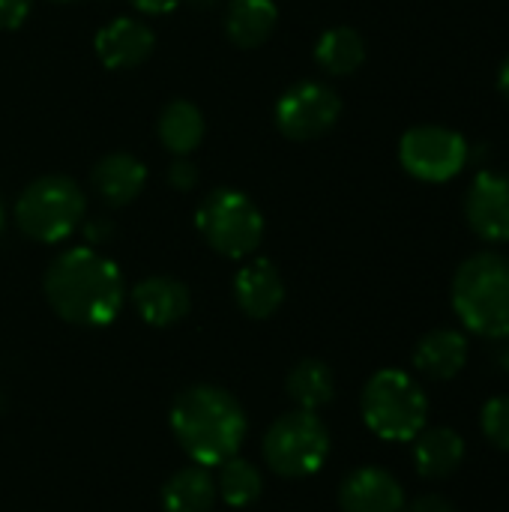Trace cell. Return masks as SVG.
<instances>
[{
  "instance_id": "1",
  "label": "cell",
  "mask_w": 509,
  "mask_h": 512,
  "mask_svg": "<svg viewBox=\"0 0 509 512\" xmlns=\"http://www.w3.org/2000/svg\"><path fill=\"white\" fill-rule=\"evenodd\" d=\"M45 300L75 327H105L123 306V276L111 258L90 246L54 258L45 273Z\"/></svg>"
},
{
  "instance_id": "2",
  "label": "cell",
  "mask_w": 509,
  "mask_h": 512,
  "mask_svg": "<svg viewBox=\"0 0 509 512\" xmlns=\"http://www.w3.org/2000/svg\"><path fill=\"white\" fill-rule=\"evenodd\" d=\"M171 429L195 465L219 468L240 450L246 438V414L228 390L198 384L177 396L171 408Z\"/></svg>"
},
{
  "instance_id": "3",
  "label": "cell",
  "mask_w": 509,
  "mask_h": 512,
  "mask_svg": "<svg viewBox=\"0 0 509 512\" xmlns=\"http://www.w3.org/2000/svg\"><path fill=\"white\" fill-rule=\"evenodd\" d=\"M453 309L459 321L486 339L509 336V258L477 252L453 276Z\"/></svg>"
},
{
  "instance_id": "4",
  "label": "cell",
  "mask_w": 509,
  "mask_h": 512,
  "mask_svg": "<svg viewBox=\"0 0 509 512\" xmlns=\"http://www.w3.org/2000/svg\"><path fill=\"white\" fill-rule=\"evenodd\" d=\"M363 420L384 441H414L429 417L423 387L402 369H381L363 387Z\"/></svg>"
},
{
  "instance_id": "5",
  "label": "cell",
  "mask_w": 509,
  "mask_h": 512,
  "mask_svg": "<svg viewBox=\"0 0 509 512\" xmlns=\"http://www.w3.org/2000/svg\"><path fill=\"white\" fill-rule=\"evenodd\" d=\"M84 192L66 174L36 177L15 204L18 228L36 243H60L84 222Z\"/></svg>"
},
{
  "instance_id": "6",
  "label": "cell",
  "mask_w": 509,
  "mask_h": 512,
  "mask_svg": "<svg viewBox=\"0 0 509 512\" xmlns=\"http://www.w3.org/2000/svg\"><path fill=\"white\" fill-rule=\"evenodd\" d=\"M198 234L225 258H246L261 246L264 216L240 189H213L195 213Z\"/></svg>"
},
{
  "instance_id": "7",
  "label": "cell",
  "mask_w": 509,
  "mask_h": 512,
  "mask_svg": "<svg viewBox=\"0 0 509 512\" xmlns=\"http://www.w3.org/2000/svg\"><path fill=\"white\" fill-rule=\"evenodd\" d=\"M330 456V432L315 411L282 414L264 435V462L279 477H309L324 468Z\"/></svg>"
},
{
  "instance_id": "8",
  "label": "cell",
  "mask_w": 509,
  "mask_h": 512,
  "mask_svg": "<svg viewBox=\"0 0 509 512\" xmlns=\"http://www.w3.org/2000/svg\"><path fill=\"white\" fill-rule=\"evenodd\" d=\"M468 138L450 126L420 123L399 138V162L420 183H447L468 165Z\"/></svg>"
},
{
  "instance_id": "9",
  "label": "cell",
  "mask_w": 509,
  "mask_h": 512,
  "mask_svg": "<svg viewBox=\"0 0 509 512\" xmlns=\"http://www.w3.org/2000/svg\"><path fill=\"white\" fill-rule=\"evenodd\" d=\"M342 117L339 93L324 81H297L276 102V126L291 141L327 135Z\"/></svg>"
},
{
  "instance_id": "10",
  "label": "cell",
  "mask_w": 509,
  "mask_h": 512,
  "mask_svg": "<svg viewBox=\"0 0 509 512\" xmlns=\"http://www.w3.org/2000/svg\"><path fill=\"white\" fill-rule=\"evenodd\" d=\"M465 219L486 243H509V171H480L465 195Z\"/></svg>"
},
{
  "instance_id": "11",
  "label": "cell",
  "mask_w": 509,
  "mask_h": 512,
  "mask_svg": "<svg viewBox=\"0 0 509 512\" xmlns=\"http://www.w3.org/2000/svg\"><path fill=\"white\" fill-rule=\"evenodd\" d=\"M339 507L342 512H402L405 492L390 471L357 468L339 489Z\"/></svg>"
},
{
  "instance_id": "12",
  "label": "cell",
  "mask_w": 509,
  "mask_h": 512,
  "mask_svg": "<svg viewBox=\"0 0 509 512\" xmlns=\"http://www.w3.org/2000/svg\"><path fill=\"white\" fill-rule=\"evenodd\" d=\"M156 36L138 18H114L96 33V54L108 69H135L153 54Z\"/></svg>"
},
{
  "instance_id": "13",
  "label": "cell",
  "mask_w": 509,
  "mask_h": 512,
  "mask_svg": "<svg viewBox=\"0 0 509 512\" xmlns=\"http://www.w3.org/2000/svg\"><path fill=\"white\" fill-rule=\"evenodd\" d=\"M132 306L138 318L150 327H171L189 315L192 297L180 279L171 276H150L141 279L132 291Z\"/></svg>"
},
{
  "instance_id": "14",
  "label": "cell",
  "mask_w": 509,
  "mask_h": 512,
  "mask_svg": "<svg viewBox=\"0 0 509 512\" xmlns=\"http://www.w3.org/2000/svg\"><path fill=\"white\" fill-rule=\"evenodd\" d=\"M234 300L249 318H270L285 300V282L273 261L258 258L234 276Z\"/></svg>"
},
{
  "instance_id": "15",
  "label": "cell",
  "mask_w": 509,
  "mask_h": 512,
  "mask_svg": "<svg viewBox=\"0 0 509 512\" xmlns=\"http://www.w3.org/2000/svg\"><path fill=\"white\" fill-rule=\"evenodd\" d=\"M90 180H93L96 195L108 207H123L141 195V189L147 183V168L132 153H108L96 162Z\"/></svg>"
},
{
  "instance_id": "16",
  "label": "cell",
  "mask_w": 509,
  "mask_h": 512,
  "mask_svg": "<svg viewBox=\"0 0 509 512\" xmlns=\"http://www.w3.org/2000/svg\"><path fill=\"white\" fill-rule=\"evenodd\" d=\"M465 462V441L456 429H423L414 438V465L426 480H444Z\"/></svg>"
},
{
  "instance_id": "17",
  "label": "cell",
  "mask_w": 509,
  "mask_h": 512,
  "mask_svg": "<svg viewBox=\"0 0 509 512\" xmlns=\"http://www.w3.org/2000/svg\"><path fill=\"white\" fill-rule=\"evenodd\" d=\"M468 363V339L459 330H432L420 339L414 351V366L426 378L450 381Z\"/></svg>"
},
{
  "instance_id": "18",
  "label": "cell",
  "mask_w": 509,
  "mask_h": 512,
  "mask_svg": "<svg viewBox=\"0 0 509 512\" xmlns=\"http://www.w3.org/2000/svg\"><path fill=\"white\" fill-rule=\"evenodd\" d=\"M279 24V9L273 0H231L225 9V33L237 48L264 45Z\"/></svg>"
},
{
  "instance_id": "19",
  "label": "cell",
  "mask_w": 509,
  "mask_h": 512,
  "mask_svg": "<svg viewBox=\"0 0 509 512\" xmlns=\"http://www.w3.org/2000/svg\"><path fill=\"white\" fill-rule=\"evenodd\" d=\"M216 480L204 465L180 468L162 486V507L165 512H210L216 504Z\"/></svg>"
},
{
  "instance_id": "20",
  "label": "cell",
  "mask_w": 509,
  "mask_h": 512,
  "mask_svg": "<svg viewBox=\"0 0 509 512\" xmlns=\"http://www.w3.org/2000/svg\"><path fill=\"white\" fill-rule=\"evenodd\" d=\"M159 141L174 156H189L204 141V114L189 99H174L159 114Z\"/></svg>"
},
{
  "instance_id": "21",
  "label": "cell",
  "mask_w": 509,
  "mask_h": 512,
  "mask_svg": "<svg viewBox=\"0 0 509 512\" xmlns=\"http://www.w3.org/2000/svg\"><path fill=\"white\" fill-rule=\"evenodd\" d=\"M315 60L330 75H354L366 63V39L354 27H330L315 45Z\"/></svg>"
},
{
  "instance_id": "22",
  "label": "cell",
  "mask_w": 509,
  "mask_h": 512,
  "mask_svg": "<svg viewBox=\"0 0 509 512\" xmlns=\"http://www.w3.org/2000/svg\"><path fill=\"white\" fill-rule=\"evenodd\" d=\"M285 390L297 402V408L318 411V408H324V405L333 402V396H336V378H333V369L327 363L309 357V360H300L288 372Z\"/></svg>"
},
{
  "instance_id": "23",
  "label": "cell",
  "mask_w": 509,
  "mask_h": 512,
  "mask_svg": "<svg viewBox=\"0 0 509 512\" xmlns=\"http://www.w3.org/2000/svg\"><path fill=\"white\" fill-rule=\"evenodd\" d=\"M216 492L222 495V501L228 507H249L261 498L264 492V477L261 471L246 462L231 456L228 462L219 465V480H216Z\"/></svg>"
},
{
  "instance_id": "24",
  "label": "cell",
  "mask_w": 509,
  "mask_h": 512,
  "mask_svg": "<svg viewBox=\"0 0 509 512\" xmlns=\"http://www.w3.org/2000/svg\"><path fill=\"white\" fill-rule=\"evenodd\" d=\"M480 423H483V435L489 438V444L509 453V396L489 399L483 405Z\"/></svg>"
},
{
  "instance_id": "25",
  "label": "cell",
  "mask_w": 509,
  "mask_h": 512,
  "mask_svg": "<svg viewBox=\"0 0 509 512\" xmlns=\"http://www.w3.org/2000/svg\"><path fill=\"white\" fill-rule=\"evenodd\" d=\"M33 0H0V30H15L30 15Z\"/></svg>"
},
{
  "instance_id": "26",
  "label": "cell",
  "mask_w": 509,
  "mask_h": 512,
  "mask_svg": "<svg viewBox=\"0 0 509 512\" xmlns=\"http://www.w3.org/2000/svg\"><path fill=\"white\" fill-rule=\"evenodd\" d=\"M168 183H171L174 189H180V192H189V189L198 183V171H195V165H192V162H186V156H180V159L171 165V171H168Z\"/></svg>"
},
{
  "instance_id": "27",
  "label": "cell",
  "mask_w": 509,
  "mask_h": 512,
  "mask_svg": "<svg viewBox=\"0 0 509 512\" xmlns=\"http://www.w3.org/2000/svg\"><path fill=\"white\" fill-rule=\"evenodd\" d=\"M402 512H456V507L441 498V495H420L417 501H411Z\"/></svg>"
},
{
  "instance_id": "28",
  "label": "cell",
  "mask_w": 509,
  "mask_h": 512,
  "mask_svg": "<svg viewBox=\"0 0 509 512\" xmlns=\"http://www.w3.org/2000/svg\"><path fill=\"white\" fill-rule=\"evenodd\" d=\"M138 12H147V15H165L171 12L180 0H129Z\"/></svg>"
},
{
  "instance_id": "29",
  "label": "cell",
  "mask_w": 509,
  "mask_h": 512,
  "mask_svg": "<svg viewBox=\"0 0 509 512\" xmlns=\"http://www.w3.org/2000/svg\"><path fill=\"white\" fill-rule=\"evenodd\" d=\"M498 90H501V96L509 102V54L504 57L501 69H498Z\"/></svg>"
},
{
  "instance_id": "30",
  "label": "cell",
  "mask_w": 509,
  "mask_h": 512,
  "mask_svg": "<svg viewBox=\"0 0 509 512\" xmlns=\"http://www.w3.org/2000/svg\"><path fill=\"white\" fill-rule=\"evenodd\" d=\"M108 231H111L108 222H102V225H99V222H90V225H87V237H90V240H99V243L108 240Z\"/></svg>"
},
{
  "instance_id": "31",
  "label": "cell",
  "mask_w": 509,
  "mask_h": 512,
  "mask_svg": "<svg viewBox=\"0 0 509 512\" xmlns=\"http://www.w3.org/2000/svg\"><path fill=\"white\" fill-rule=\"evenodd\" d=\"M3 228H6V213H3V204H0V234H3Z\"/></svg>"
}]
</instances>
